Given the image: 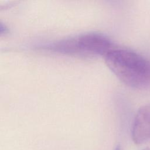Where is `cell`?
<instances>
[{
    "instance_id": "1",
    "label": "cell",
    "mask_w": 150,
    "mask_h": 150,
    "mask_svg": "<svg viewBox=\"0 0 150 150\" xmlns=\"http://www.w3.org/2000/svg\"><path fill=\"white\" fill-rule=\"evenodd\" d=\"M104 57L107 67L127 86L142 88L150 83V62L138 53L113 48Z\"/></svg>"
},
{
    "instance_id": "2",
    "label": "cell",
    "mask_w": 150,
    "mask_h": 150,
    "mask_svg": "<svg viewBox=\"0 0 150 150\" xmlns=\"http://www.w3.org/2000/svg\"><path fill=\"white\" fill-rule=\"evenodd\" d=\"M50 48L54 51L91 56H104L112 48V43L105 35L98 33H86L76 37L56 42Z\"/></svg>"
},
{
    "instance_id": "3",
    "label": "cell",
    "mask_w": 150,
    "mask_h": 150,
    "mask_svg": "<svg viewBox=\"0 0 150 150\" xmlns=\"http://www.w3.org/2000/svg\"><path fill=\"white\" fill-rule=\"evenodd\" d=\"M150 138V105L141 107L135 117L132 138L134 142L139 145L146 142Z\"/></svg>"
},
{
    "instance_id": "4",
    "label": "cell",
    "mask_w": 150,
    "mask_h": 150,
    "mask_svg": "<svg viewBox=\"0 0 150 150\" xmlns=\"http://www.w3.org/2000/svg\"><path fill=\"white\" fill-rule=\"evenodd\" d=\"M115 150H121V148H120V145L117 146V147L115 148Z\"/></svg>"
},
{
    "instance_id": "5",
    "label": "cell",
    "mask_w": 150,
    "mask_h": 150,
    "mask_svg": "<svg viewBox=\"0 0 150 150\" xmlns=\"http://www.w3.org/2000/svg\"><path fill=\"white\" fill-rule=\"evenodd\" d=\"M142 150H150V148H148V147H147V148H145L143 149Z\"/></svg>"
}]
</instances>
